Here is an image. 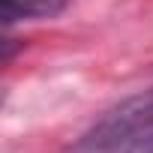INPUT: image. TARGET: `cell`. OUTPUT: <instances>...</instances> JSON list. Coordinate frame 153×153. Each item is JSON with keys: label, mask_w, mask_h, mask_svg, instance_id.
I'll use <instances>...</instances> for the list:
<instances>
[{"label": "cell", "mask_w": 153, "mask_h": 153, "mask_svg": "<svg viewBox=\"0 0 153 153\" xmlns=\"http://www.w3.org/2000/svg\"><path fill=\"white\" fill-rule=\"evenodd\" d=\"M72 153H153V90L111 108Z\"/></svg>", "instance_id": "6da1fadb"}, {"label": "cell", "mask_w": 153, "mask_h": 153, "mask_svg": "<svg viewBox=\"0 0 153 153\" xmlns=\"http://www.w3.org/2000/svg\"><path fill=\"white\" fill-rule=\"evenodd\" d=\"M0 6H3V24H12L18 18H54L69 6V0H0Z\"/></svg>", "instance_id": "7a4b0ae2"}]
</instances>
